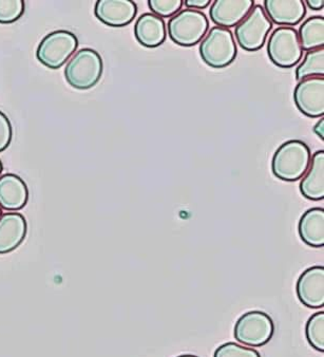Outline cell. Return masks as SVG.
<instances>
[{"instance_id": "cell-2", "label": "cell", "mask_w": 324, "mask_h": 357, "mask_svg": "<svg viewBox=\"0 0 324 357\" xmlns=\"http://www.w3.org/2000/svg\"><path fill=\"white\" fill-rule=\"evenodd\" d=\"M104 63L98 51L84 48L75 52L65 68V79L72 88L88 90L100 82Z\"/></svg>"}, {"instance_id": "cell-25", "label": "cell", "mask_w": 324, "mask_h": 357, "mask_svg": "<svg viewBox=\"0 0 324 357\" xmlns=\"http://www.w3.org/2000/svg\"><path fill=\"white\" fill-rule=\"evenodd\" d=\"M13 137V128L9 118L0 112V153H3L10 146Z\"/></svg>"}, {"instance_id": "cell-23", "label": "cell", "mask_w": 324, "mask_h": 357, "mask_svg": "<svg viewBox=\"0 0 324 357\" xmlns=\"http://www.w3.org/2000/svg\"><path fill=\"white\" fill-rule=\"evenodd\" d=\"M213 357H261V355L255 349L229 342L219 346Z\"/></svg>"}, {"instance_id": "cell-31", "label": "cell", "mask_w": 324, "mask_h": 357, "mask_svg": "<svg viewBox=\"0 0 324 357\" xmlns=\"http://www.w3.org/2000/svg\"><path fill=\"white\" fill-rule=\"evenodd\" d=\"M1 215H3V209L0 208V216H1Z\"/></svg>"}, {"instance_id": "cell-14", "label": "cell", "mask_w": 324, "mask_h": 357, "mask_svg": "<svg viewBox=\"0 0 324 357\" xmlns=\"http://www.w3.org/2000/svg\"><path fill=\"white\" fill-rule=\"evenodd\" d=\"M29 201V188L26 182L15 174L0 176V208L3 211H20Z\"/></svg>"}, {"instance_id": "cell-3", "label": "cell", "mask_w": 324, "mask_h": 357, "mask_svg": "<svg viewBox=\"0 0 324 357\" xmlns=\"http://www.w3.org/2000/svg\"><path fill=\"white\" fill-rule=\"evenodd\" d=\"M206 15L198 10L185 9L172 16L168 22V34L174 44L192 47L199 44L208 32Z\"/></svg>"}, {"instance_id": "cell-19", "label": "cell", "mask_w": 324, "mask_h": 357, "mask_svg": "<svg viewBox=\"0 0 324 357\" xmlns=\"http://www.w3.org/2000/svg\"><path fill=\"white\" fill-rule=\"evenodd\" d=\"M298 35L302 50L322 48L324 44V18L322 16L309 17L301 24Z\"/></svg>"}, {"instance_id": "cell-24", "label": "cell", "mask_w": 324, "mask_h": 357, "mask_svg": "<svg viewBox=\"0 0 324 357\" xmlns=\"http://www.w3.org/2000/svg\"><path fill=\"white\" fill-rule=\"evenodd\" d=\"M149 9L159 17H171L183 7L182 0H149Z\"/></svg>"}, {"instance_id": "cell-16", "label": "cell", "mask_w": 324, "mask_h": 357, "mask_svg": "<svg viewBox=\"0 0 324 357\" xmlns=\"http://www.w3.org/2000/svg\"><path fill=\"white\" fill-rule=\"evenodd\" d=\"M134 36L141 46L157 48L165 43L167 36L163 18L153 13H144L135 22Z\"/></svg>"}, {"instance_id": "cell-28", "label": "cell", "mask_w": 324, "mask_h": 357, "mask_svg": "<svg viewBox=\"0 0 324 357\" xmlns=\"http://www.w3.org/2000/svg\"><path fill=\"white\" fill-rule=\"evenodd\" d=\"M313 130L320 139H324V119H320V121H318L317 124L314 126Z\"/></svg>"}, {"instance_id": "cell-11", "label": "cell", "mask_w": 324, "mask_h": 357, "mask_svg": "<svg viewBox=\"0 0 324 357\" xmlns=\"http://www.w3.org/2000/svg\"><path fill=\"white\" fill-rule=\"evenodd\" d=\"M299 301L309 309L324 305V268L316 266L305 270L297 281Z\"/></svg>"}, {"instance_id": "cell-30", "label": "cell", "mask_w": 324, "mask_h": 357, "mask_svg": "<svg viewBox=\"0 0 324 357\" xmlns=\"http://www.w3.org/2000/svg\"><path fill=\"white\" fill-rule=\"evenodd\" d=\"M3 162H1V160H0V176H1V174H3Z\"/></svg>"}, {"instance_id": "cell-26", "label": "cell", "mask_w": 324, "mask_h": 357, "mask_svg": "<svg viewBox=\"0 0 324 357\" xmlns=\"http://www.w3.org/2000/svg\"><path fill=\"white\" fill-rule=\"evenodd\" d=\"M188 9L204 10L210 5V0H186L183 1Z\"/></svg>"}, {"instance_id": "cell-5", "label": "cell", "mask_w": 324, "mask_h": 357, "mask_svg": "<svg viewBox=\"0 0 324 357\" xmlns=\"http://www.w3.org/2000/svg\"><path fill=\"white\" fill-rule=\"evenodd\" d=\"M79 48V40L75 33L57 30L43 38L36 50V59L50 69L56 70L69 61Z\"/></svg>"}, {"instance_id": "cell-27", "label": "cell", "mask_w": 324, "mask_h": 357, "mask_svg": "<svg viewBox=\"0 0 324 357\" xmlns=\"http://www.w3.org/2000/svg\"><path fill=\"white\" fill-rule=\"evenodd\" d=\"M305 3L309 6V9L314 10V11H320L323 9V0H307Z\"/></svg>"}, {"instance_id": "cell-1", "label": "cell", "mask_w": 324, "mask_h": 357, "mask_svg": "<svg viewBox=\"0 0 324 357\" xmlns=\"http://www.w3.org/2000/svg\"><path fill=\"white\" fill-rule=\"evenodd\" d=\"M311 149L300 139L285 142L272 157V170L282 181H298L311 164Z\"/></svg>"}, {"instance_id": "cell-4", "label": "cell", "mask_w": 324, "mask_h": 357, "mask_svg": "<svg viewBox=\"0 0 324 357\" xmlns=\"http://www.w3.org/2000/svg\"><path fill=\"white\" fill-rule=\"evenodd\" d=\"M237 54V45L229 29L213 26L200 45V55L203 61L215 69L231 65Z\"/></svg>"}, {"instance_id": "cell-17", "label": "cell", "mask_w": 324, "mask_h": 357, "mask_svg": "<svg viewBox=\"0 0 324 357\" xmlns=\"http://www.w3.org/2000/svg\"><path fill=\"white\" fill-rule=\"evenodd\" d=\"M303 197L311 201L324 198V151H318L311 159L309 169L305 172L300 183Z\"/></svg>"}, {"instance_id": "cell-13", "label": "cell", "mask_w": 324, "mask_h": 357, "mask_svg": "<svg viewBox=\"0 0 324 357\" xmlns=\"http://www.w3.org/2000/svg\"><path fill=\"white\" fill-rule=\"evenodd\" d=\"M28 223L24 215L17 211L0 216V255L12 253L24 241Z\"/></svg>"}, {"instance_id": "cell-18", "label": "cell", "mask_w": 324, "mask_h": 357, "mask_svg": "<svg viewBox=\"0 0 324 357\" xmlns=\"http://www.w3.org/2000/svg\"><path fill=\"white\" fill-rule=\"evenodd\" d=\"M299 235L301 240L311 248L324 245V209L313 207L305 211L299 221Z\"/></svg>"}, {"instance_id": "cell-15", "label": "cell", "mask_w": 324, "mask_h": 357, "mask_svg": "<svg viewBox=\"0 0 324 357\" xmlns=\"http://www.w3.org/2000/svg\"><path fill=\"white\" fill-rule=\"evenodd\" d=\"M266 15L270 22L281 26H296L307 14L302 0H265Z\"/></svg>"}, {"instance_id": "cell-6", "label": "cell", "mask_w": 324, "mask_h": 357, "mask_svg": "<svg viewBox=\"0 0 324 357\" xmlns=\"http://www.w3.org/2000/svg\"><path fill=\"white\" fill-rule=\"evenodd\" d=\"M274 332V321L268 314L262 311H249L237 320L233 335L243 346L258 348L268 344Z\"/></svg>"}, {"instance_id": "cell-7", "label": "cell", "mask_w": 324, "mask_h": 357, "mask_svg": "<svg viewBox=\"0 0 324 357\" xmlns=\"http://www.w3.org/2000/svg\"><path fill=\"white\" fill-rule=\"evenodd\" d=\"M268 54L280 68H292L302 59L303 50L298 32L292 26L277 28L268 43Z\"/></svg>"}, {"instance_id": "cell-10", "label": "cell", "mask_w": 324, "mask_h": 357, "mask_svg": "<svg viewBox=\"0 0 324 357\" xmlns=\"http://www.w3.org/2000/svg\"><path fill=\"white\" fill-rule=\"evenodd\" d=\"M94 14L102 24L122 28L133 22L137 14V6L132 0H98Z\"/></svg>"}, {"instance_id": "cell-21", "label": "cell", "mask_w": 324, "mask_h": 357, "mask_svg": "<svg viewBox=\"0 0 324 357\" xmlns=\"http://www.w3.org/2000/svg\"><path fill=\"white\" fill-rule=\"evenodd\" d=\"M305 334L309 344L315 350L324 352V313L317 312L307 320Z\"/></svg>"}, {"instance_id": "cell-22", "label": "cell", "mask_w": 324, "mask_h": 357, "mask_svg": "<svg viewBox=\"0 0 324 357\" xmlns=\"http://www.w3.org/2000/svg\"><path fill=\"white\" fill-rule=\"evenodd\" d=\"M24 13L22 0H0V24H13Z\"/></svg>"}, {"instance_id": "cell-20", "label": "cell", "mask_w": 324, "mask_h": 357, "mask_svg": "<svg viewBox=\"0 0 324 357\" xmlns=\"http://www.w3.org/2000/svg\"><path fill=\"white\" fill-rule=\"evenodd\" d=\"M324 49L307 51L302 63L297 67L296 79L302 81L307 77H323Z\"/></svg>"}, {"instance_id": "cell-8", "label": "cell", "mask_w": 324, "mask_h": 357, "mask_svg": "<svg viewBox=\"0 0 324 357\" xmlns=\"http://www.w3.org/2000/svg\"><path fill=\"white\" fill-rule=\"evenodd\" d=\"M272 22L261 5L254 6L247 16L236 26V38L244 50L254 52L265 44Z\"/></svg>"}, {"instance_id": "cell-29", "label": "cell", "mask_w": 324, "mask_h": 357, "mask_svg": "<svg viewBox=\"0 0 324 357\" xmlns=\"http://www.w3.org/2000/svg\"><path fill=\"white\" fill-rule=\"evenodd\" d=\"M176 357H199V356H196V355H194V354H183V355H180V356H176Z\"/></svg>"}, {"instance_id": "cell-12", "label": "cell", "mask_w": 324, "mask_h": 357, "mask_svg": "<svg viewBox=\"0 0 324 357\" xmlns=\"http://www.w3.org/2000/svg\"><path fill=\"white\" fill-rule=\"evenodd\" d=\"M254 5V0H215L209 11L211 22L221 28H233L249 14Z\"/></svg>"}, {"instance_id": "cell-9", "label": "cell", "mask_w": 324, "mask_h": 357, "mask_svg": "<svg viewBox=\"0 0 324 357\" xmlns=\"http://www.w3.org/2000/svg\"><path fill=\"white\" fill-rule=\"evenodd\" d=\"M294 100L297 108L309 118H320L324 114L323 77H307L295 88Z\"/></svg>"}]
</instances>
